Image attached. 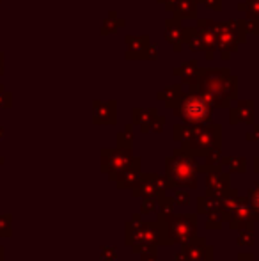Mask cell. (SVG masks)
I'll list each match as a JSON object with an SVG mask.
<instances>
[{
  "instance_id": "5b68a950",
  "label": "cell",
  "mask_w": 259,
  "mask_h": 261,
  "mask_svg": "<svg viewBox=\"0 0 259 261\" xmlns=\"http://www.w3.org/2000/svg\"><path fill=\"white\" fill-rule=\"evenodd\" d=\"M250 206H252V210L257 213V217H259V185L256 187V189L250 190Z\"/></svg>"
},
{
  "instance_id": "52a82bcc",
  "label": "cell",
  "mask_w": 259,
  "mask_h": 261,
  "mask_svg": "<svg viewBox=\"0 0 259 261\" xmlns=\"http://www.w3.org/2000/svg\"><path fill=\"white\" fill-rule=\"evenodd\" d=\"M142 210H144V212H149V210H153V201H146L144 206H142Z\"/></svg>"
},
{
  "instance_id": "3957f363",
  "label": "cell",
  "mask_w": 259,
  "mask_h": 261,
  "mask_svg": "<svg viewBox=\"0 0 259 261\" xmlns=\"http://www.w3.org/2000/svg\"><path fill=\"white\" fill-rule=\"evenodd\" d=\"M181 114L187 121H192V123H203L210 117V109L204 103L203 100H197V98H190L183 103V109H181Z\"/></svg>"
},
{
  "instance_id": "8992f818",
  "label": "cell",
  "mask_w": 259,
  "mask_h": 261,
  "mask_svg": "<svg viewBox=\"0 0 259 261\" xmlns=\"http://www.w3.org/2000/svg\"><path fill=\"white\" fill-rule=\"evenodd\" d=\"M174 199H176V203H180V204H187V203H188V196H187V192H178Z\"/></svg>"
},
{
  "instance_id": "6da1fadb",
  "label": "cell",
  "mask_w": 259,
  "mask_h": 261,
  "mask_svg": "<svg viewBox=\"0 0 259 261\" xmlns=\"http://www.w3.org/2000/svg\"><path fill=\"white\" fill-rule=\"evenodd\" d=\"M197 219L195 215H172L169 222L167 234L172 237V242H187L195 237Z\"/></svg>"
},
{
  "instance_id": "7a4b0ae2",
  "label": "cell",
  "mask_w": 259,
  "mask_h": 261,
  "mask_svg": "<svg viewBox=\"0 0 259 261\" xmlns=\"http://www.w3.org/2000/svg\"><path fill=\"white\" fill-rule=\"evenodd\" d=\"M167 176L172 183L180 185H190L195 187V164L192 160L178 158V160L167 162Z\"/></svg>"
},
{
  "instance_id": "277c9868",
  "label": "cell",
  "mask_w": 259,
  "mask_h": 261,
  "mask_svg": "<svg viewBox=\"0 0 259 261\" xmlns=\"http://www.w3.org/2000/svg\"><path fill=\"white\" fill-rule=\"evenodd\" d=\"M185 251H187V256L190 258V261H206V256H204V247H195V244L185 245Z\"/></svg>"
}]
</instances>
